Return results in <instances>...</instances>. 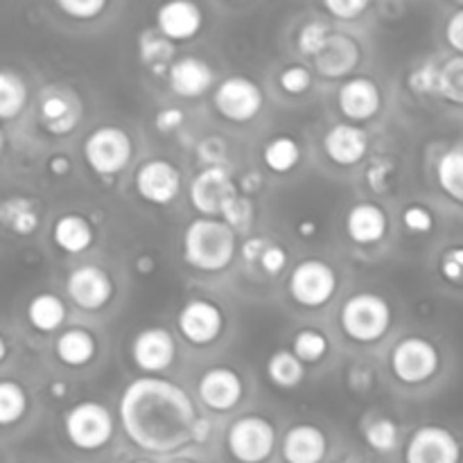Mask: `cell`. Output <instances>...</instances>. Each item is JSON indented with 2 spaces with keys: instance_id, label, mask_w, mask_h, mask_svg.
<instances>
[{
  "instance_id": "obj_33",
  "label": "cell",
  "mask_w": 463,
  "mask_h": 463,
  "mask_svg": "<svg viewBox=\"0 0 463 463\" xmlns=\"http://www.w3.org/2000/svg\"><path fill=\"white\" fill-rule=\"evenodd\" d=\"M27 102V86L21 75L0 71V120H12Z\"/></svg>"
},
{
  "instance_id": "obj_12",
  "label": "cell",
  "mask_w": 463,
  "mask_h": 463,
  "mask_svg": "<svg viewBox=\"0 0 463 463\" xmlns=\"http://www.w3.org/2000/svg\"><path fill=\"white\" fill-rule=\"evenodd\" d=\"M461 443L443 425H423L407 439L405 463H459Z\"/></svg>"
},
{
  "instance_id": "obj_27",
  "label": "cell",
  "mask_w": 463,
  "mask_h": 463,
  "mask_svg": "<svg viewBox=\"0 0 463 463\" xmlns=\"http://www.w3.org/2000/svg\"><path fill=\"white\" fill-rule=\"evenodd\" d=\"M140 61L154 72V75H167L172 61H175V43L158 30H147L138 39Z\"/></svg>"
},
{
  "instance_id": "obj_29",
  "label": "cell",
  "mask_w": 463,
  "mask_h": 463,
  "mask_svg": "<svg viewBox=\"0 0 463 463\" xmlns=\"http://www.w3.org/2000/svg\"><path fill=\"white\" fill-rule=\"evenodd\" d=\"M27 319L39 333H52L66 321V306L57 294H36L27 306Z\"/></svg>"
},
{
  "instance_id": "obj_52",
  "label": "cell",
  "mask_w": 463,
  "mask_h": 463,
  "mask_svg": "<svg viewBox=\"0 0 463 463\" xmlns=\"http://www.w3.org/2000/svg\"><path fill=\"white\" fill-rule=\"evenodd\" d=\"M48 167L54 176H66L71 172V158L63 156V154H54V156H50Z\"/></svg>"
},
{
  "instance_id": "obj_62",
  "label": "cell",
  "mask_w": 463,
  "mask_h": 463,
  "mask_svg": "<svg viewBox=\"0 0 463 463\" xmlns=\"http://www.w3.org/2000/svg\"><path fill=\"white\" fill-rule=\"evenodd\" d=\"M134 463H154V461H145V459H140V461H134Z\"/></svg>"
},
{
  "instance_id": "obj_56",
  "label": "cell",
  "mask_w": 463,
  "mask_h": 463,
  "mask_svg": "<svg viewBox=\"0 0 463 463\" xmlns=\"http://www.w3.org/2000/svg\"><path fill=\"white\" fill-rule=\"evenodd\" d=\"M297 231L301 238H315L317 231H319V226H317L315 220H301L297 224Z\"/></svg>"
},
{
  "instance_id": "obj_16",
  "label": "cell",
  "mask_w": 463,
  "mask_h": 463,
  "mask_svg": "<svg viewBox=\"0 0 463 463\" xmlns=\"http://www.w3.org/2000/svg\"><path fill=\"white\" fill-rule=\"evenodd\" d=\"M131 360L147 375H156L170 369L176 360V342L170 330L161 328V326L140 330L131 344Z\"/></svg>"
},
{
  "instance_id": "obj_5",
  "label": "cell",
  "mask_w": 463,
  "mask_h": 463,
  "mask_svg": "<svg viewBox=\"0 0 463 463\" xmlns=\"http://www.w3.org/2000/svg\"><path fill=\"white\" fill-rule=\"evenodd\" d=\"M134 156V143L120 127H98L84 140V158L102 179L120 175Z\"/></svg>"
},
{
  "instance_id": "obj_41",
  "label": "cell",
  "mask_w": 463,
  "mask_h": 463,
  "mask_svg": "<svg viewBox=\"0 0 463 463\" xmlns=\"http://www.w3.org/2000/svg\"><path fill=\"white\" fill-rule=\"evenodd\" d=\"M279 84L285 93L301 95L312 86V72L307 71L306 66H298V63H294V66L283 68V72H280V77H279Z\"/></svg>"
},
{
  "instance_id": "obj_46",
  "label": "cell",
  "mask_w": 463,
  "mask_h": 463,
  "mask_svg": "<svg viewBox=\"0 0 463 463\" xmlns=\"http://www.w3.org/2000/svg\"><path fill=\"white\" fill-rule=\"evenodd\" d=\"M258 265L262 267V271H265L267 276H279L280 271L288 267V253H285V249L280 247V244L271 242L269 247H267V251L262 253Z\"/></svg>"
},
{
  "instance_id": "obj_51",
  "label": "cell",
  "mask_w": 463,
  "mask_h": 463,
  "mask_svg": "<svg viewBox=\"0 0 463 463\" xmlns=\"http://www.w3.org/2000/svg\"><path fill=\"white\" fill-rule=\"evenodd\" d=\"M271 244V240H267V238H249L247 242L242 244V258H244V262H260V258H262V253L267 251V247H269Z\"/></svg>"
},
{
  "instance_id": "obj_30",
  "label": "cell",
  "mask_w": 463,
  "mask_h": 463,
  "mask_svg": "<svg viewBox=\"0 0 463 463\" xmlns=\"http://www.w3.org/2000/svg\"><path fill=\"white\" fill-rule=\"evenodd\" d=\"M437 181L439 188L463 206V147L446 149L437 161Z\"/></svg>"
},
{
  "instance_id": "obj_53",
  "label": "cell",
  "mask_w": 463,
  "mask_h": 463,
  "mask_svg": "<svg viewBox=\"0 0 463 463\" xmlns=\"http://www.w3.org/2000/svg\"><path fill=\"white\" fill-rule=\"evenodd\" d=\"M211 439V420L199 416V420L194 423L193 430V443H206Z\"/></svg>"
},
{
  "instance_id": "obj_50",
  "label": "cell",
  "mask_w": 463,
  "mask_h": 463,
  "mask_svg": "<svg viewBox=\"0 0 463 463\" xmlns=\"http://www.w3.org/2000/svg\"><path fill=\"white\" fill-rule=\"evenodd\" d=\"M184 120H185L184 111H181V109L170 107V109H163L154 122H156L158 131H163V134H170V131L179 129V127L184 125Z\"/></svg>"
},
{
  "instance_id": "obj_54",
  "label": "cell",
  "mask_w": 463,
  "mask_h": 463,
  "mask_svg": "<svg viewBox=\"0 0 463 463\" xmlns=\"http://www.w3.org/2000/svg\"><path fill=\"white\" fill-rule=\"evenodd\" d=\"M260 185H262V176L258 175V172H247V175L242 176V184H240L238 188H242L249 197V193L253 194L258 188H260Z\"/></svg>"
},
{
  "instance_id": "obj_7",
  "label": "cell",
  "mask_w": 463,
  "mask_h": 463,
  "mask_svg": "<svg viewBox=\"0 0 463 463\" xmlns=\"http://www.w3.org/2000/svg\"><path fill=\"white\" fill-rule=\"evenodd\" d=\"M339 288V276L328 262L319 260V258H307L301 260L292 269L288 280L289 297L297 306L310 307H324L330 303V298L337 294Z\"/></svg>"
},
{
  "instance_id": "obj_55",
  "label": "cell",
  "mask_w": 463,
  "mask_h": 463,
  "mask_svg": "<svg viewBox=\"0 0 463 463\" xmlns=\"http://www.w3.org/2000/svg\"><path fill=\"white\" fill-rule=\"evenodd\" d=\"M154 267H156V260H154L152 256H147V253H143V256L136 260V271H138V274H152Z\"/></svg>"
},
{
  "instance_id": "obj_44",
  "label": "cell",
  "mask_w": 463,
  "mask_h": 463,
  "mask_svg": "<svg viewBox=\"0 0 463 463\" xmlns=\"http://www.w3.org/2000/svg\"><path fill=\"white\" fill-rule=\"evenodd\" d=\"M371 7L369 0H328L324 9L339 21H355Z\"/></svg>"
},
{
  "instance_id": "obj_34",
  "label": "cell",
  "mask_w": 463,
  "mask_h": 463,
  "mask_svg": "<svg viewBox=\"0 0 463 463\" xmlns=\"http://www.w3.org/2000/svg\"><path fill=\"white\" fill-rule=\"evenodd\" d=\"M328 337L317 328H303L294 335L292 353L303 364H317L328 355Z\"/></svg>"
},
{
  "instance_id": "obj_40",
  "label": "cell",
  "mask_w": 463,
  "mask_h": 463,
  "mask_svg": "<svg viewBox=\"0 0 463 463\" xmlns=\"http://www.w3.org/2000/svg\"><path fill=\"white\" fill-rule=\"evenodd\" d=\"M439 71H441V66H437V63H420L419 68L410 72V80H407L410 81V89L416 95H437Z\"/></svg>"
},
{
  "instance_id": "obj_6",
  "label": "cell",
  "mask_w": 463,
  "mask_h": 463,
  "mask_svg": "<svg viewBox=\"0 0 463 463\" xmlns=\"http://www.w3.org/2000/svg\"><path fill=\"white\" fill-rule=\"evenodd\" d=\"M231 457L240 463H265L274 455L276 428L269 419L258 414L240 416L226 434Z\"/></svg>"
},
{
  "instance_id": "obj_39",
  "label": "cell",
  "mask_w": 463,
  "mask_h": 463,
  "mask_svg": "<svg viewBox=\"0 0 463 463\" xmlns=\"http://www.w3.org/2000/svg\"><path fill=\"white\" fill-rule=\"evenodd\" d=\"M253 215H256V208H253L251 197H247V194H238V197L224 208L220 220H224L226 224L238 233V231H244L251 226Z\"/></svg>"
},
{
  "instance_id": "obj_48",
  "label": "cell",
  "mask_w": 463,
  "mask_h": 463,
  "mask_svg": "<svg viewBox=\"0 0 463 463\" xmlns=\"http://www.w3.org/2000/svg\"><path fill=\"white\" fill-rule=\"evenodd\" d=\"M393 163L387 161V158H378V161H373L369 165V170H366V181H369V185L373 190H384L389 185V181H392V175H393Z\"/></svg>"
},
{
  "instance_id": "obj_49",
  "label": "cell",
  "mask_w": 463,
  "mask_h": 463,
  "mask_svg": "<svg viewBox=\"0 0 463 463\" xmlns=\"http://www.w3.org/2000/svg\"><path fill=\"white\" fill-rule=\"evenodd\" d=\"M446 39L455 52L463 54V7L457 9V12L448 18Z\"/></svg>"
},
{
  "instance_id": "obj_36",
  "label": "cell",
  "mask_w": 463,
  "mask_h": 463,
  "mask_svg": "<svg viewBox=\"0 0 463 463\" xmlns=\"http://www.w3.org/2000/svg\"><path fill=\"white\" fill-rule=\"evenodd\" d=\"M364 439L371 450L380 452V455H389V452L396 450L401 428H398L396 420L387 419V416H378L364 428Z\"/></svg>"
},
{
  "instance_id": "obj_11",
  "label": "cell",
  "mask_w": 463,
  "mask_h": 463,
  "mask_svg": "<svg viewBox=\"0 0 463 463\" xmlns=\"http://www.w3.org/2000/svg\"><path fill=\"white\" fill-rule=\"evenodd\" d=\"M224 312L208 298H193L176 315V328L181 337L193 346H211L224 330Z\"/></svg>"
},
{
  "instance_id": "obj_28",
  "label": "cell",
  "mask_w": 463,
  "mask_h": 463,
  "mask_svg": "<svg viewBox=\"0 0 463 463\" xmlns=\"http://www.w3.org/2000/svg\"><path fill=\"white\" fill-rule=\"evenodd\" d=\"M0 224L16 235H30L39 229V211L27 197H7L0 202Z\"/></svg>"
},
{
  "instance_id": "obj_23",
  "label": "cell",
  "mask_w": 463,
  "mask_h": 463,
  "mask_svg": "<svg viewBox=\"0 0 463 463\" xmlns=\"http://www.w3.org/2000/svg\"><path fill=\"white\" fill-rule=\"evenodd\" d=\"M317 71L324 77H346L360 63V45L355 39L348 34H333L330 36L328 45L321 50L319 57H315Z\"/></svg>"
},
{
  "instance_id": "obj_37",
  "label": "cell",
  "mask_w": 463,
  "mask_h": 463,
  "mask_svg": "<svg viewBox=\"0 0 463 463\" xmlns=\"http://www.w3.org/2000/svg\"><path fill=\"white\" fill-rule=\"evenodd\" d=\"M439 98L463 107V54L450 57L439 71Z\"/></svg>"
},
{
  "instance_id": "obj_32",
  "label": "cell",
  "mask_w": 463,
  "mask_h": 463,
  "mask_svg": "<svg viewBox=\"0 0 463 463\" xmlns=\"http://www.w3.org/2000/svg\"><path fill=\"white\" fill-rule=\"evenodd\" d=\"M267 375L280 389H294L306 380V364L292 351H276L267 362Z\"/></svg>"
},
{
  "instance_id": "obj_59",
  "label": "cell",
  "mask_w": 463,
  "mask_h": 463,
  "mask_svg": "<svg viewBox=\"0 0 463 463\" xmlns=\"http://www.w3.org/2000/svg\"><path fill=\"white\" fill-rule=\"evenodd\" d=\"M3 147H5V134L3 129H0V152H3Z\"/></svg>"
},
{
  "instance_id": "obj_24",
  "label": "cell",
  "mask_w": 463,
  "mask_h": 463,
  "mask_svg": "<svg viewBox=\"0 0 463 463\" xmlns=\"http://www.w3.org/2000/svg\"><path fill=\"white\" fill-rule=\"evenodd\" d=\"M41 122L50 134L66 136L80 122V107L72 99V95L61 93V90H50L41 99Z\"/></svg>"
},
{
  "instance_id": "obj_14",
  "label": "cell",
  "mask_w": 463,
  "mask_h": 463,
  "mask_svg": "<svg viewBox=\"0 0 463 463\" xmlns=\"http://www.w3.org/2000/svg\"><path fill=\"white\" fill-rule=\"evenodd\" d=\"M136 190L154 206H170L181 193V172L167 158L145 161L136 172Z\"/></svg>"
},
{
  "instance_id": "obj_9",
  "label": "cell",
  "mask_w": 463,
  "mask_h": 463,
  "mask_svg": "<svg viewBox=\"0 0 463 463\" xmlns=\"http://www.w3.org/2000/svg\"><path fill=\"white\" fill-rule=\"evenodd\" d=\"M238 184L226 165L203 167L190 181V203L203 217H222L224 208L238 197Z\"/></svg>"
},
{
  "instance_id": "obj_22",
  "label": "cell",
  "mask_w": 463,
  "mask_h": 463,
  "mask_svg": "<svg viewBox=\"0 0 463 463\" xmlns=\"http://www.w3.org/2000/svg\"><path fill=\"white\" fill-rule=\"evenodd\" d=\"M389 217L383 206L373 202H360L348 211L346 215V233L360 247L378 244L387 235Z\"/></svg>"
},
{
  "instance_id": "obj_61",
  "label": "cell",
  "mask_w": 463,
  "mask_h": 463,
  "mask_svg": "<svg viewBox=\"0 0 463 463\" xmlns=\"http://www.w3.org/2000/svg\"><path fill=\"white\" fill-rule=\"evenodd\" d=\"M337 463H357V461H351V459H346V461H337Z\"/></svg>"
},
{
  "instance_id": "obj_25",
  "label": "cell",
  "mask_w": 463,
  "mask_h": 463,
  "mask_svg": "<svg viewBox=\"0 0 463 463\" xmlns=\"http://www.w3.org/2000/svg\"><path fill=\"white\" fill-rule=\"evenodd\" d=\"M93 226L86 217L71 213V215H61L54 222L52 240L61 251L84 253L93 244Z\"/></svg>"
},
{
  "instance_id": "obj_47",
  "label": "cell",
  "mask_w": 463,
  "mask_h": 463,
  "mask_svg": "<svg viewBox=\"0 0 463 463\" xmlns=\"http://www.w3.org/2000/svg\"><path fill=\"white\" fill-rule=\"evenodd\" d=\"M197 154H199V158L206 163V167L222 165V163H224V156H226L224 140L215 138V136H211V138H203L202 143H199Z\"/></svg>"
},
{
  "instance_id": "obj_43",
  "label": "cell",
  "mask_w": 463,
  "mask_h": 463,
  "mask_svg": "<svg viewBox=\"0 0 463 463\" xmlns=\"http://www.w3.org/2000/svg\"><path fill=\"white\" fill-rule=\"evenodd\" d=\"M57 7L77 21H93L107 9V3L104 0H61Z\"/></svg>"
},
{
  "instance_id": "obj_26",
  "label": "cell",
  "mask_w": 463,
  "mask_h": 463,
  "mask_svg": "<svg viewBox=\"0 0 463 463\" xmlns=\"http://www.w3.org/2000/svg\"><path fill=\"white\" fill-rule=\"evenodd\" d=\"M54 353L66 366H86L98 353V342L84 328H68L59 335Z\"/></svg>"
},
{
  "instance_id": "obj_31",
  "label": "cell",
  "mask_w": 463,
  "mask_h": 463,
  "mask_svg": "<svg viewBox=\"0 0 463 463\" xmlns=\"http://www.w3.org/2000/svg\"><path fill=\"white\" fill-rule=\"evenodd\" d=\"M262 161L274 175H288L301 163V145L292 136H276L262 149Z\"/></svg>"
},
{
  "instance_id": "obj_57",
  "label": "cell",
  "mask_w": 463,
  "mask_h": 463,
  "mask_svg": "<svg viewBox=\"0 0 463 463\" xmlns=\"http://www.w3.org/2000/svg\"><path fill=\"white\" fill-rule=\"evenodd\" d=\"M50 393H52V398L61 401V398L68 396V384L63 383V380H54V383L50 384Z\"/></svg>"
},
{
  "instance_id": "obj_4",
  "label": "cell",
  "mask_w": 463,
  "mask_h": 463,
  "mask_svg": "<svg viewBox=\"0 0 463 463\" xmlns=\"http://www.w3.org/2000/svg\"><path fill=\"white\" fill-rule=\"evenodd\" d=\"M113 430H116L113 416L102 402H77L63 416V432L77 450H102L113 439Z\"/></svg>"
},
{
  "instance_id": "obj_3",
  "label": "cell",
  "mask_w": 463,
  "mask_h": 463,
  "mask_svg": "<svg viewBox=\"0 0 463 463\" xmlns=\"http://www.w3.org/2000/svg\"><path fill=\"white\" fill-rule=\"evenodd\" d=\"M393 321L387 298L373 292H357L344 301L339 324L351 342L373 344L389 333Z\"/></svg>"
},
{
  "instance_id": "obj_2",
  "label": "cell",
  "mask_w": 463,
  "mask_h": 463,
  "mask_svg": "<svg viewBox=\"0 0 463 463\" xmlns=\"http://www.w3.org/2000/svg\"><path fill=\"white\" fill-rule=\"evenodd\" d=\"M181 251L188 267L203 274H217L233 262L238 235L220 217H197L185 226Z\"/></svg>"
},
{
  "instance_id": "obj_58",
  "label": "cell",
  "mask_w": 463,
  "mask_h": 463,
  "mask_svg": "<svg viewBox=\"0 0 463 463\" xmlns=\"http://www.w3.org/2000/svg\"><path fill=\"white\" fill-rule=\"evenodd\" d=\"M5 357H7V342H5L3 335H0V362H3Z\"/></svg>"
},
{
  "instance_id": "obj_35",
  "label": "cell",
  "mask_w": 463,
  "mask_h": 463,
  "mask_svg": "<svg viewBox=\"0 0 463 463\" xmlns=\"http://www.w3.org/2000/svg\"><path fill=\"white\" fill-rule=\"evenodd\" d=\"M27 393L14 380H0V425H14L25 416Z\"/></svg>"
},
{
  "instance_id": "obj_19",
  "label": "cell",
  "mask_w": 463,
  "mask_h": 463,
  "mask_svg": "<svg viewBox=\"0 0 463 463\" xmlns=\"http://www.w3.org/2000/svg\"><path fill=\"white\" fill-rule=\"evenodd\" d=\"M280 452L285 463H321L328 455V437L319 425H292L285 432Z\"/></svg>"
},
{
  "instance_id": "obj_17",
  "label": "cell",
  "mask_w": 463,
  "mask_h": 463,
  "mask_svg": "<svg viewBox=\"0 0 463 463\" xmlns=\"http://www.w3.org/2000/svg\"><path fill=\"white\" fill-rule=\"evenodd\" d=\"M337 104L344 116L353 122H364L378 116L383 109V93L371 77H351L339 86Z\"/></svg>"
},
{
  "instance_id": "obj_15",
  "label": "cell",
  "mask_w": 463,
  "mask_h": 463,
  "mask_svg": "<svg viewBox=\"0 0 463 463\" xmlns=\"http://www.w3.org/2000/svg\"><path fill=\"white\" fill-rule=\"evenodd\" d=\"M197 396L206 410L224 414L242 402L244 383L238 371L229 369V366H213L199 378Z\"/></svg>"
},
{
  "instance_id": "obj_38",
  "label": "cell",
  "mask_w": 463,
  "mask_h": 463,
  "mask_svg": "<svg viewBox=\"0 0 463 463\" xmlns=\"http://www.w3.org/2000/svg\"><path fill=\"white\" fill-rule=\"evenodd\" d=\"M330 36H333V32H330V27L326 25L324 21L306 23V25L301 27V32H298V39H297L298 52L312 59L319 57L321 50L328 45Z\"/></svg>"
},
{
  "instance_id": "obj_13",
  "label": "cell",
  "mask_w": 463,
  "mask_h": 463,
  "mask_svg": "<svg viewBox=\"0 0 463 463\" xmlns=\"http://www.w3.org/2000/svg\"><path fill=\"white\" fill-rule=\"evenodd\" d=\"M66 289L71 301L84 312H98L111 301L113 280L98 265H81L68 274Z\"/></svg>"
},
{
  "instance_id": "obj_60",
  "label": "cell",
  "mask_w": 463,
  "mask_h": 463,
  "mask_svg": "<svg viewBox=\"0 0 463 463\" xmlns=\"http://www.w3.org/2000/svg\"><path fill=\"white\" fill-rule=\"evenodd\" d=\"M172 463H193L190 459H176V461H172Z\"/></svg>"
},
{
  "instance_id": "obj_8",
  "label": "cell",
  "mask_w": 463,
  "mask_h": 463,
  "mask_svg": "<svg viewBox=\"0 0 463 463\" xmlns=\"http://www.w3.org/2000/svg\"><path fill=\"white\" fill-rule=\"evenodd\" d=\"M441 366L439 348L425 337H405L393 346L392 371L402 384H423L437 375Z\"/></svg>"
},
{
  "instance_id": "obj_20",
  "label": "cell",
  "mask_w": 463,
  "mask_h": 463,
  "mask_svg": "<svg viewBox=\"0 0 463 463\" xmlns=\"http://www.w3.org/2000/svg\"><path fill=\"white\" fill-rule=\"evenodd\" d=\"M170 89L181 98H202L215 84V71L208 61L199 57L175 59L167 72Z\"/></svg>"
},
{
  "instance_id": "obj_10",
  "label": "cell",
  "mask_w": 463,
  "mask_h": 463,
  "mask_svg": "<svg viewBox=\"0 0 463 463\" xmlns=\"http://www.w3.org/2000/svg\"><path fill=\"white\" fill-rule=\"evenodd\" d=\"M217 113L231 122H249L265 107V93L253 80L233 75L222 80L213 93Z\"/></svg>"
},
{
  "instance_id": "obj_18",
  "label": "cell",
  "mask_w": 463,
  "mask_h": 463,
  "mask_svg": "<svg viewBox=\"0 0 463 463\" xmlns=\"http://www.w3.org/2000/svg\"><path fill=\"white\" fill-rule=\"evenodd\" d=\"M324 152L335 165H357L369 152V134L351 122H337L324 136Z\"/></svg>"
},
{
  "instance_id": "obj_1",
  "label": "cell",
  "mask_w": 463,
  "mask_h": 463,
  "mask_svg": "<svg viewBox=\"0 0 463 463\" xmlns=\"http://www.w3.org/2000/svg\"><path fill=\"white\" fill-rule=\"evenodd\" d=\"M120 423L136 448L154 455H170L193 443L199 411L190 393L170 380H134L118 405Z\"/></svg>"
},
{
  "instance_id": "obj_42",
  "label": "cell",
  "mask_w": 463,
  "mask_h": 463,
  "mask_svg": "<svg viewBox=\"0 0 463 463\" xmlns=\"http://www.w3.org/2000/svg\"><path fill=\"white\" fill-rule=\"evenodd\" d=\"M402 224L410 233L425 235L434 229V215L428 206L423 203H411L402 211Z\"/></svg>"
},
{
  "instance_id": "obj_45",
  "label": "cell",
  "mask_w": 463,
  "mask_h": 463,
  "mask_svg": "<svg viewBox=\"0 0 463 463\" xmlns=\"http://www.w3.org/2000/svg\"><path fill=\"white\" fill-rule=\"evenodd\" d=\"M441 276L450 283H461L463 280V247H452L443 253L441 258Z\"/></svg>"
},
{
  "instance_id": "obj_21",
  "label": "cell",
  "mask_w": 463,
  "mask_h": 463,
  "mask_svg": "<svg viewBox=\"0 0 463 463\" xmlns=\"http://www.w3.org/2000/svg\"><path fill=\"white\" fill-rule=\"evenodd\" d=\"M203 25L202 9L188 0H175L158 7L156 30L163 36L176 43V41H190L199 34Z\"/></svg>"
}]
</instances>
